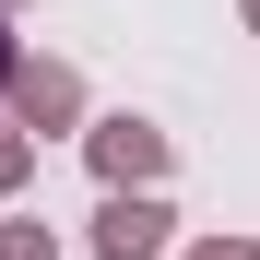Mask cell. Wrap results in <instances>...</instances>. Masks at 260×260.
<instances>
[{
    "label": "cell",
    "mask_w": 260,
    "mask_h": 260,
    "mask_svg": "<svg viewBox=\"0 0 260 260\" xmlns=\"http://www.w3.org/2000/svg\"><path fill=\"white\" fill-rule=\"evenodd\" d=\"M83 166H95V189H154L166 178V130L154 118H83Z\"/></svg>",
    "instance_id": "6da1fadb"
},
{
    "label": "cell",
    "mask_w": 260,
    "mask_h": 260,
    "mask_svg": "<svg viewBox=\"0 0 260 260\" xmlns=\"http://www.w3.org/2000/svg\"><path fill=\"white\" fill-rule=\"evenodd\" d=\"M166 237H178V213L154 189H107L95 201V260H166Z\"/></svg>",
    "instance_id": "7a4b0ae2"
},
{
    "label": "cell",
    "mask_w": 260,
    "mask_h": 260,
    "mask_svg": "<svg viewBox=\"0 0 260 260\" xmlns=\"http://www.w3.org/2000/svg\"><path fill=\"white\" fill-rule=\"evenodd\" d=\"M0 107H12L24 130H71V118H83V71H71V59H12Z\"/></svg>",
    "instance_id": "3957f363"
},
{
    "label": "cell",
    "mask_w": 260,
    "mask_h": 260,
    "mask_svg": "<svg viewBox=\"0 0 260 260\" xmlns=\"http://www.w3.org/2000/svg\"><path fill=\"white\" fill-rule=\"evenodd\" d=\"M24 178H36V130H24V118H0V201H12Z\"/></svg>",
    "instance_id": "277c9868"
},
{
    "label": "cell",
    "mask_w": 260,
    "mask_h": 260,
    "mask_svg": "<svg viewBox=\"0 0 260 260\" xmlns=\"http://www.w3.org/2000/svg\"><path fill=\"white\" fill-rule=\"evenodd\" d=\"M0 260H59V237L36 225V213H12V225H0Z\"/></svg>",
    "instance_id": "5b68a950"
},
{
    "label": "cell",
    "mask_w": 260,
    "mask_h": 260,
    "mask_svg": "<svg viewBox=\"0 0 260 260\" xmlns=\"http://www.w3.org/2000/svg\"><path fill=\"white\" fill-rule=\"evenodd\" d=\"M189 260H260V248H248V237H201Z\"/></svg>",
    "instance_id": "8992f818"
},
{
    "label": "cell",
    "mask_w": 260,
    "mask_h": 260,
    "mask_svg": "<svg viewBox=\"0 0 260 260\" xmlns=\"http://www.w3.org/2000/svg\"><path fill=\"white\" fill-rule=\"evenodd\" d=\"M12 59H24V48H12V12H0V83H12Z\"/></svg>",
    "instance_id": "52a82bcc"
},
{
    "label": "cell",
    "mask_w": 260,
    "mask_h": 260,
    "mask_svg": "<svg viewBox=\"0 0 260 260\" xmlns=\"http://www.w3.org/2000/svg\"><path fill=\"white\" fill-rule=\"evenodd\" d=\"M237 12H248V36H260V0H237Z\"/></svg>",
    "instance_id": "ba28073f"
},
{
    "label": "cell",
    "mask_w": 260,
    "mask_h": 260,
    "mask_svg": "<svg viewBox=\"0 0 260 260\" xmlns=\"http://www.w3.org/2000/svg\"><path fill=\"white\" fill-rule=\"evenodd\" d=\"M0 12H24V0H0Z\"/></svg>",
    "instance_id": "9c48e42d"
}]
</instances>
